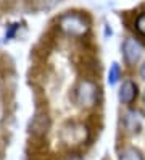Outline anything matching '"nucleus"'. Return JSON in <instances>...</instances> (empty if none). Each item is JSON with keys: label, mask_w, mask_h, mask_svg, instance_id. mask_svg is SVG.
<instances>
[{"label": "nucleus", "mask_w": 145, "mask_h": 160, "mask_svg": "<svg viewBox=\"0 0 145 160\" xmlns=\"http://www.w3.org/2000/svg\"><path fill=\"white\" fill-rule=\"evenodd\" d=\"M140 78L145 81V62H143V65L140 67Z\"/></svg>", "instance_id": "nucleus-12"}, {"label": "nucleus", "mask_w": 145, "mask_h": 160, "mask_svg": "<svg viewBox=\"0 0 145 160\" xmlns=\"http://www.w3.org/2000/svg\"><path fill=\"white\" fill-rule=\"evenodd\" d=\"M124 126L129 133L135 134V133H140L142 128H143V118L142 113L137 110H129L128 113L124 115Z\"/></svg>", "instance_id": "nucleus-7"}, {"label": "nucleus", "mask_w": 145, "mask_h": 160, "mask_svg": "<svg viewBox=\"0 0 145 160\" xmlns=\"http://www.w3.org/2000/svg\"><path fill=\"white\" fill-rule=\"evenodd\" d=\"M58 28L70 37H82L89 32L90 21L82 13H65L58 20Z\"/></svg>", "instance_id": "nucleus-1"}, {"label": "nucleus", "mask_w": 145, "mask_h": 160, "mask_svg": "<svg viewBox=\"0 0 145 160\" xmlns=\"http://www.w3.org/2000/svg\"><path fill=\"white\" fill-rule=\"evenodd\" d=\"M60 2L61 0H29V8L36 13H42L55 8Z\"/></svg>", "instance_id": "nucleus-8"}, {"label": "nucleus", "mask_w": 145, "mask_h": 160, "mask_svg": "<svg viewBox=\"0 0 145 160\" xmlns=\"http://www.w3.org/2000/svg\"><path fill=\"white\" fill-rule=\"evenodd\" d=\"M89 138V131L82 123L70 121L61 129V141L66 146H81Z\"/></svg>", "instance_id": "nucleus-3"}, {"label": "nucleus", "mask_w": 145, "mask_h": 160, "mask_svg": "<svg viewBox=\"0 0 145 160\" xmlns=\"http://www.w3.org/2000/svg\"><path fill=\"white\" fill-rule=\"evenodd\" d=\"M137 84H135L134 81L128 79V81H124L121 84V88H119V92H118V97H119V102L124 103V105H129V103H132L135 99H137Z\"/></svg>", "instance_id": "nucleus-6"}, {"label": "nucleus", "mask_w": 145, "mask_h": 160, "mask_svg": "<svg viewBox=\"0 0 145 160\" xmlns=\"http://www.w3.org/2000/svg\"><path fill=\"white\" fill-rule=\"evenodd\" d=\"M142 99H143V102H145V91H143V94H142Z\"/></svg>", "instance_id": "nucleus-13"}, {"label": "nucleus", "mask_w": 145, "mask_h": 160, "mask_svg": "<svg viewBox=\"0 0 145 160\" xmlns=\"http://www.w3.org/2000/svg\"><path fill=\"white\" fill-rule=\"evenodd\" d=\"M119 78H121V68L116 62H113L110 67V71H108V84L110 86H114L119 81Z\"/></svg>", "instance_id": "nucleus-9"}, {"label": "nucleus", "mask_w": 145, "mask_h": 160, "mask_svg": "<svg viewBox=\"0 0 145 160\" xmlns=\"http://www.w3.org/2000/svg\"><path fill=\"white\" fill-rule=\"evenodd\" d=\"M119 160H143V157L140 155V152L134 147H128L124 149L119 154Z\"/></svg>", "instance_id": "nucleus-10"}, {"label": "nucleus", "mask_w": 145, "mask_h": 160, "mask_svg": "<svg viewBox=\"0 0 145 160\" xmlns=\"http://www.w3.org/2000/svg\"><path fill=\"white\" fill-rule=\"evenodd\" d=\"M50 117H48L45 112H41V113H37L32 120H31V125H29V131H31V134L36 136V138H44L48 129H50Z\"/></svg>", "instance_id": "nucleus-5"}, {"label": "nucleus", "mask_w": 145, "mask_h": 160, "mask_svg": "<svg viewBox=\"0 0 145 160\" xmlns=\"http://www.w3.org/2000/svg\"><path fill=\"white\" fill-rule=\"evenodd\" d=\"M135 29H137L145 37V13H140L135 20Z\"/></svg>", "instance_id": "nucleus-11"}, {"label": "nucleus", "mask_w": 145, "mask_h": 160, "mask_svg": "<svg viewBox=\"0 0 145 160\" xmlns=\"http://www.w3.org/2000/svg\"><path fill=\"white\" fill-rule=\"evenodd\" d=\"M123 57L126 60V63L129 65V67H134V65H137L142 58L143 55V47L140 45V42L137 39H134V37H128L124 42H123Z\"/></svg>", "instance_id": "nucleus-4"}, {"label": "nucleus", "mask_w": 145, "mask_h": 160, "mask_svg": "<svg viewBox=\"0 0 145 160\" xmlns=\"http://www.w3.org/2000/svg\"><path fill=\"white\" fill-rule=\"evenodd\" d=\"M74 100L77 107L81 108H92L99 100V86L92 79H81L74 89Z\"/></svg>", "instance_id": "nucleus-2"}, {"label": "nucleus", "mask_w": 145, "mask_h": 160, "mask_svg": "<svg viewBox=\"0 0 145 160\" xmlns=\"http://www.w3.org/2000/svg\"><path fill=\"white\" fill-rule=\"evenodd\" d=\"M74 160H79V158H74Z\"/></svg>", "instance_id": "nucleus-14"}]
</instances>
